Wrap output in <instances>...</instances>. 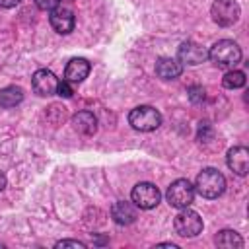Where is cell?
<instances>
[{"mask_svg": "<svg viewBox=\"0 0 249 249\" xmlns=\"http://www.w3.org/2000/svg\"><path fill=\"white\" fill-rule=\"evenodd\" d=\"M208 58L218 66V68H233L239 60H241V49L235 41L230 39H222L216 41L210 51H208Z\"/></svg>", "mask_w": 249, "mask_h": 249, "instance_id": "1", "label": "cell"}, {"mask_svg": "<svg viewBox=\"0 0 249 249\" xmlns=\"http://www.w3.org/2000/svg\"><path fill=\"white\" fill-rule=\"evenodd\" d=\"M226 189V179L218 169L206 167L196 175L195 181V191L202 198H218Z\"/></svg>", "mask_w": 249, "mask_h": 249, "instance_id": "2", "label": "cell"}, {"mask_svg": "<svg viewBox=\"0 0 249 249\" xmlns=\"http://www.w3.org/2000/svg\"><path fill=\"white\" fill-rule=\"evenodd\" d=\"M128 123L134 130H140V132H150V130H156L160 124H161V115L158 109L150 107V105H138L130 111L128 115Z\"/></svg>", "mask_w": 249, "mask_h": 249, "instance_id": "3", "label": "cell"}, {"mask_svg": "<svg viewBox=\"0 0 249 249\" xmlns=\"http://www.w3.org/2000/svg\"><path fill=\"white\" fill-rule=\"evenodd\" d=\"M210 16H212L214 23H218L222 27H230L239 19L241 8L235 0H214L210 6Z\"/></svg>", "mask_w": 249, "mask_h": 249, "instance_id": "4", "label": "cell"}, {"mask_svg": "<svg viewBox=\"0 0 249 249\" xmlns=\"http://www.w3.org/2000/svg\"><path fill=\"white\" fill-rule=\"evenodd\" d=\"M173 228L181 237H195L202 231V218L187 206V208H181V212L175 216Z\"/></svg>", "mask_w": 249, "mask_h": 249, "instance_id": "5", "label": "cell"}, {"mask_svg": "<svg viewBox=\"0 0 249 249\" xmlns=\"http://www.w3.org/2000/svg\"><path fill=\"white\" fill-rule=\"evenodd\" d=\"M165 198L173 208H187L195 200V187L187 179H177L169 185Z\"/></svg>", "mask_w": 249, "mask_h": 249, "instance_id": "6", "label": "cell"}, {"mask_svg": "<svg viewBox=\"0 0 249 249\" xmlns=\"http://www.w3.org/2000/svg\"><path fill=\"white\" fill-rule=\"evenodd\" d=\"M130 198H132L136 208L150 210V208L160 204L161 195H160L156 185H152V183H138V185H134V189L130 193Z\"/></svg>", "mask_w": 249, "mask_h": 249, "instance_id": "7", "label": "cell"}, {"mask_svg": "<svg viewBox=\"0 0 249 249\" xmlns=\"http://www.w3.org/2000/svg\"><path fill=\"white\" fill-rule=\"evenodd\" d=\"M206 58H208V51H206L202 45L195 43V41H183V43L179 45V49H177V60H179L181 64H191V66H195V64L204 62Z\"/></svg>", "mask_w": 249, "mask_h": 249, "instance_id": "8", "label": "cell"}, {"mask_svg": "<svg viewBox=\"0 0 249 249\" xmlns=\"http://www.w3.org/2000/svg\"><path fill=\"white\" fill-rule=\"evenodd\" d=\"M49 21H51L53 29L56 33H60V35H66V33H70L74 29V14L66 6H56L54 10H51Z\"/></svg>", "mask_w": 249, "mask_h": 249, "instance_id": "9", "label": "cell"}, {"mask_svg": "<svg viewBox=\"0 0 249 249\" xmlns=\"http://www.w3.org/2000/svg\"><path fill=\"white\" fill-rule=\"evenodd\" d=\"M33 89L39 93V95H53L56 93V86H58V80L56 76L47 70V68H41L33 74Z\"/></svg>", "mask_w": 249, "mask_h": 249, "instance_id": "10", "label": "cell"}, {"mask_svg": "<svg viewBox=\"0 0 249 249\" xmlns=\"http://www.w3.org/2000/svg\"><path fill=\"white\" fill-rule=\"evenodd\" d=\"M228 167L237 175H247L249 169V150L245 146H233L228 150Z\"/></svg>", "mask_w": 249, "mask_h": 249, "instance_id": "11", "label": "cell"}, {"mask_svg": "<svg viewBox=\"0 0 249 249\" xmlns=\"http://www.w3.org/2000/svg\"><path fill=\"white\" fill-rule=\"evenodd\" d=\"M181 72H183V64H181L177 58L161 56V58H158V62H156V74H158L161 80H175Z\"/></svg>", "mask_w": 249, "mask_h": 249, "instance_id": "12", "label": "cell"}, {"mask_svg": "<svg viewBox=\"0 0 249 249\" xmlns=\"http://www.w3.org/2000/svg\"><path fill=\"white\" fill-rule=\"evenodd\" d=\"M89 74V62L86 58H72L68 64H66V70H64V80L70 82V84H78L82 82L84 78H88Z\"/></svg>", "mask_w": 249, "mask_h": 249, "instance_id": "13", "label": "cell"}, {"mask_svg": "<svg viewBox=\"0 0 249 249\" xmlns=\"http://www.w3.org/2000/svg\"><path fill=\"white\" fill-rule=\"evenodd\" d=\"M111 216L117 224L121 226H126V224H132L136 220V206L130 204V202H124V200H119L111 206Z\"/></svg>", "mask_w": 249, "mask_h": 249, "instance_id": "14", "label": "cell"}, {"mask_svg": "<svg viewBox=\"0 0 249 249\" xmlns=\"http://www.w3.org/2000/svg\"><path fill=\"white\" fill-rule=\"evenodd\" d=\"M72 126H74L76 132L89 136V134H93L95 128H97V119H95L93 113H89V111H80V113H76V115L72 117Z\"/></svg>", "mask_w": 249, "mask_h": 249, "instance_id": "15", "label": "cell"}, {"mask_svg": "<svg viewBox=\"0 0 249 249\" xmlns=\"http://www.w3.org/2000/svg\"><path fill=\"white\" fill-rule=\"evenodd\" d=\"M21 99H23V91L18 86H8V88L0 89V107H4V109L16 107L18 103H21Z\"/></svg>", "mask_w": 249, "mask_h": 249, "instance_id": "16", "label": "cell"}, {"mask_svg": "<svg viewBox=\"0 0 249 249\" xmlns=\"http://www.w3.org/2000/svg\"><path fill=\"white\" fill-rule=\"evenodd\" d=\"M216 245L218 247H224V249H233V247H243V239L237 231L233 230H222L218 235H216Z\"/></svg>", "mask_w": 249, "mask_h": 249, "instance_id": "17", "label": "cell"}, {"mask_svg": "<svg viewBox=\"0 0 249 249\" xmlns=\"http://www.w3.org/2000/svg\"><path fill=\"white\" fill-rule=\"evenodd\" d=\"M222 84H224V88H228V89L243 88V86H245V74H243L241 70H230V72H226V76L222 78Z\"/></svg>", "mask_w": 249, "mask_h": 249, "instance_id": "18", "label": "cell"}, {"mask_svg": "<svg viewBox=\"0 0 249 249\" xmlns=\"http://www.w3.org/2000/svg\"><path fill=\"white\" fill-rule=\"evenodd\" d=\"M189 99L193 103H200L204 99V88L202 86H191L189 88Z\"/></svg>", "mask_w": 249, "mask_h": 249, "instance_id": "19", "label": "cell"}, {"mask_svg": "<svg viewBox=\"0 0 249 249\" xmlns=\"http://www.w3.org/2000/svg\"><path fill=\"white\" fill-rule=\"evenodd\" d=\"M56 93H58L60 97H70V95H72V88H70V82H66V80L58 82V86H56Z\"/></svg>", "mask_w": 249, "mask_h": 249, "instance_id": "20", "label": "cell"}, {"mask_svg": "<svg viewBox=\"0 0 249 249\" xmlns=\"http://www.w3.org/2000/svg\"><path fill=\"white\" fill-rule=\"evenodd\" d=\"M35 4H37L39 10L51 12V10H54V8L58 6V0H35Z\"/></svg>", "mask_w": 249, "mask_h": 249, "instance_id": "21", "label": "cell"}, {"mask_svg": "<svg viewBox=\"0 0 249 249\" xmlns=\"http://www.w3.org/2000/svg\"><path fill=\"white\" fill-rule=\"evenodd\" d=\"M56 247H86V243L76 241V239H62L56 243Z\"/></svg>", "mask_w": 249, "mask_h": 249, "instance_id": "22", "label": "cell"}, {"mask_svg": "<svg viewBox=\"0 0 249 249\" xmlns=\"http://www.w3.org/2000/svg\"><path fill=\"white\" fill-rule=\"evenodd\" d=\"M21 0H0V6L2 8H14V6H18Z\"/></svg>", "mask_w": 249, "mask_h": 249, "instance_id": "23", "label": "cell"}, {"mask_svg": "<svg viewBox=\"0 0 249 249\" xmlns=\"http://www.w3.org/2000/svg\"><path fill=\"white\" fill-rule=\"evenodd\" d=\"M4 187H6V175H4L2 171H0V191H2Z\"/></svg>", "mask_w": 249, "mask_h": 249, "instance_id": "24", "label": "cell"}]
</instances>
